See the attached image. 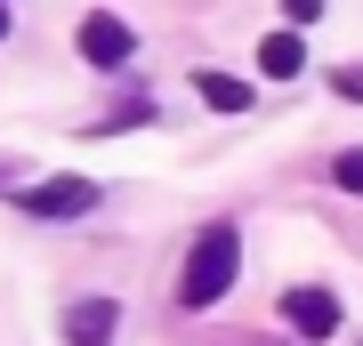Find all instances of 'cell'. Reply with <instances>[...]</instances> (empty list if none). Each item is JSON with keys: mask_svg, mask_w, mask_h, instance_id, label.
Wrapping results in <instances>:
<instances>
[{"mask_svg": "<svg viewBox=\"0 0 363 346\" xmlns=\"http://www.w3.org/2000/svg\"><path fill=\"white\" fill-rule=\"evenodd\" d=\"M234 274H242V233H234V226H202L194 250H186L178 298H186V306H218V298L234 290Z\"/></svg>", "mask_w": 363, "mask_h": 346, "instance_id": "6da1fadb", "label": "cell"}, {"mask_svg": "<svg viewBox=\"0 0 363 346\" xmlns=\"http://www.w3.org/2000/svg\"><path fill=\"white\" fill-rule=\"evenodd\" d=\"M16 202H25V218H89L97 209V178H40V185H25L16 193Z\"/></svg>", "mask_w": 363, "mask_h": 346, "instance_id": "7a4b0ae2", "label": "cell"}, {"mask_svg": "<svg viewBox=\"0 0 363 346\" xmlns=\"http://www.w3.org/2000/svg\"><path fill=\"white\" fill-rule=\"evenodd\" d=\"M283 322H291L298 338H331L339 330V298L315 290V282H298V290H283Z\"/></svg>", "mask_w": 363, "mask_h": 346, "instance_id": "3957f363", "label": "cell"}, {"mask_svg": "<svg viewBox=\"0 0 363 346\" xmlns=\"http://www.w3.org/2000/svg\"><path fill=\"white\" fill-rule=\"evenodd\" d=\"M130 49H138V33L121 25L113 8H97V16H81V57H89V64H130Z\"/></svg>", "mask_w": 363, "mask_h": 346, "instance_id": "277c9868", "label": "cell"}, {"mask_svg": "<svg viewBox=\"0 0 363 346\" xmlns=\"http://www.w3.org/2000/svg\"><path fill=\"white\" fill-rule=\"evenodd\" d=\"M113 330H121V306H113V298H81V306L65 314V338L73 346H113Z\"/></svg>", "mask_w": 363, "mask_h": 346, "instance_id": "5b68a950", "label": "cell"}, {"mask_svg": "<svg viewBox=\"0 0 363 346\" xmlns=\"http://www.w3.org/2000/svg\"><path fill=\"white\" fill-rule=\"evenodd\" d=\"M259 73L267 81H298V73H307V40H298V33H267L259 40Z\"/></svg>", "mask_w": 363, "mask_h": 346, "instance_id": "8992f818", "label": "cell"}, {"mask_svg": "<svg viewBox=\"0 0 363 346\" xmlns=\"http://www.w3.org/2000/svg\"><path fill=\"white\" fill-rule=\"evenodd\" d=\"M194 89H202V105L210 113H250V81H234V73H218V64H210V73H194Z\"/></svg>", "mask_w": 363, "mask_h": 346, "instance_id": "52a82bcc", "label": "cell"}, {"mask_svg": "<svg viewBox=\"0 0 363 346\" xmlns=\"http://www.w3.org/2000/svg\"><path fill=\"white\" fill-rule=\"evenodd\" d=\"M331 178L347 185V193H363V145H355V154H339V161H331Z\"/></svg>", "mask_w": 363, "mask_h": 346, "instance_id": "ba28073f", "label": "cell"}, {"mask_svg": "<svg viewBox=\"0 0 363 346\" xmlns=\"http://www.w3.org/2000/svg\"><path fill=\"white\" fill-rule=\"evenodd\" d=\"M331 89H339V97H355V105H363V64H339V73H331Z\"/></svg>", "mask_w": 363, "mask_h": 346, "instance_id": "9c48e42d", "label": "cell"}, {"mask_svg": "<svg viewBox=\"0 0 363 346\" xmlns=\"http://www.w3.org/2000/svg\"><path fill=\"white\" fill-rule=\"evenodd\" d=\"M283 16H291V25H315V16H323V0H283Z\"/></svg>", "mask_w": 363, "mask_h": 346, "instance_id": "30bf717a", "label": "cell"}, {"mask_svg": "<svg viewBox=\"0 0 363 346\" xmlns=\"http://www.w3.org/2000/svg\"><path fill=\"white\" fill-rule=\"evenodd\" d=\"M0 40H9V0H0Z\"/></svg>", "mask_w": 363, "mask_h": 346, "instance_id": "8fae6325", "label": "cell"}]
</instances>
